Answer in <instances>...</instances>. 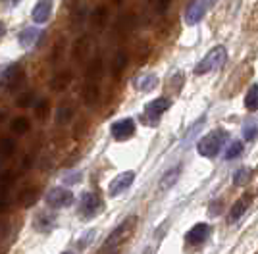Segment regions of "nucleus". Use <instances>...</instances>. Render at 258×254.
Here are the masks:
<instances>
[{
    "label": "nucleus",
    "instance_id": "7",
    "mask_svg": "<svg viewBox=\"0 0 258 254\" xmlns=\"http://www.w3.org/2000/svg\"><path fill=\"white\" fill-rule=\"evenodd\" d=\"M206 10H208V0H191L187 10H185V23L187 25H197L205 18Z\"/></svg>",
    "mask_w": 258,
    "mask_h": 254
},
{
    "label": "nucleus",
    "instance_id": "12",
    "mask_svg": "<svg viewBox=\"0 0 258 254\" xmlns=\"http://www.w3.org/2000/svg\"><path fill=\"white\" fill-rule=\"evenodd\" d=\"M248 206H250V197L248 195H243L239 201L231 206V210H229V216H227V222L229 223H235L239 222L243 216H245V212L248 210Z\"/></svg>",
    "mask_w": 258,
    "mask_h": 254
},
{
    "label": "nucleus",
    "instance_id": "2",
    "mask_svg": "<svg viewBox=\"0 0 258 254\" xmlns=\"http://www.w3.org/2000/svg\"><path fill=\"white\" fill-rule=\"evenodd\" d=\"M135 225H137V216L125 218L114 231L108 235L106 243H104V248H106V250H112V248L119 246L121 243H125L129 237L133 235V231H135Z\"/></svg>",
    "mask_w": 258,
    "mask_h": 254
},
{
    "label": "nucleus",
    "instance_id": "13",
    "mask_svg": "<svg viewBox=\"0 0 258 254\" xmlns=\"http://www.w3.org/2000/svg\"><path fill=\"white\" fill-rule=\"evenodd\" d=\"M50 14H52V2L50 0H41L35 8H33V21L35 23H46L48 18H50Z\"/></svg>",
    "mask_w": 258,
    "mask_h": 254
},
{
    "label": "nucleus",
    "instance_id": "11",
    "mask_svg": "<svg viewBox=\"0 0 258 254\" xmlns=\"http://www.w3.org/2000/svg\"><path fill=\"white\" fill-rule=\"evenodd\" d=\"M172 106V102L168 100V98H156V100H151L149 104H147V108H145V114H147V117L149 119H152L154 123H156V119L168 110Z\"/></svg>",
    "mask_w": 258,
    "mask_h": 254
},
{
    "label": "nucleus",
    "instance_id": "5",
    "mask_svg": "<svg viewBox=\"0 0 258 254\" xmlns=\"http://www.w3.org/2000/svg\"><path fill=\"white\" fill-rule=\"evenodd\" d=\"M23 79V70L20 64H8L0 68V89H12Z\"/></svg>",
    "mask_w": 258,
    "mask_h": 254
},
{
    "label": "nucleus",
    "instance_id": "22",
    "mask_svg": "<svg viewBox=\"0 0 258 254\" xmlns=\"http://www.w3.org/2000/svg\"><path fill=\"white\" fill-rule=\"evenodd\" d=\"M125 66H127V54L123 52V50H119V52L114 56V60H112V75H114V77H119V74L125 70Z\"/></svg>",
    "mask_w": 258,
    "mask_h": 254
},
{
    "label": "nucleus",
    "instance_id": "27",
    "mask_svg": "<svg viewBox=\"0 0 258 254\" xmlns=\"http://www.w3.org/2000/svg\"><path fill=\"white\" fill-rule=\"evenodd\" d=\"M258 135V119H248L247 123L243 125V137L245 141H252Z\"/></svg>",
    "mask_w": 258,
    "mask_h": 254
},
{
    "label": "nucleus",
    "instance_id": "36",
    "mask_svg": "<svg viewBox=\"0 0 258 254\" xmlns=\"http://www.w3.org/2000/svg\"><path fill=\"white\" fill-rule=\"evenodd\" d=\"M4 31H6V27H4V23H2V21H0V37H2V35H4Z\"/></svg>",
    "mask_w": 258,
    "mask_h": 254
},
{
    "label": "nucleus",
    "instance_id": "38",
    "mask_svg": "<svg viewBox=\"0 0 258 254\" xmlns=\"http://www.w3.org/2000/svg\"><path fill=\"white\" fill-rule=\"evenodd\" d=\"M108 254H118V252H108Z\"/></svg>",
    "mask_w": 258,
    "mask_h": 254
},
{
    "label": "nucleus",
    "instance_id": "3",
    "mask_svg": "<svg viewBox=\"0 0 258 254\" xmlns=\"http://www.w3.org/2000/svg\"><path fill=\"white\" fill-rule=\"evenodd\" d=\"M226 60H227V50L224 46H216V48H212L201 62L195 66V75H205L208 72L220 70L226 64Z\"/></svg>",
    "mask_w": 258,
    "mask_h": 254
},
{
    "label": "nucleus",
    "instance_id": "39",
    "mask_svg": "<svg viewBox=\"0 0 258 254\" xmlns=\"http://www.w3.org/2000/svg\"><path fill=\"white\" fill-rule=\"evenodd\" d=\"M116 2H118V4H119V2H121V0H116Z\"/></svg>",
    "mask_w": 258,
    "mask_h": 254
},
{
    "label": "nucleus",
    "instance_id": "21",
    "mask_svg": "<svg viewBox=\"0 0 258 254\" xmlns=\"http://www.w3.org/2000/svg\"><path fill=\"white\" fill-rule=\"evenodd\" d=\"M179 173H181L179 166H175V168H172L170 171H166L164 177L160 179V189H170V187H173L175 181L179 179Z\"/></svg>",
    "mask_w": 258,
    "mask_h": 254
},
{
    "label": "nucleus",
    "instance_id": "10",
    "mask_svg": "<svg viewBox=\"0 0 258 254\" xmlns=\"http://www.w3.org/2000/svg\"><path fill=\"white\" fill-rule=\"evenodd\" d=\"M110 131H112V137L116 139V141H125V139L133 137V133H135V121L129 119V117L118 119V121L112 123Z\"/></svg>",
    "mask_w": 258,
    "mask_h": 254
},
{
    "label": "nucleus",
    "instance_id": "31",
    "mask_svg": "<svg viewBox=\"0 0 258 254\" xmlns=\"http://www.w3.org/2000/svg\"><path fill=\"white\" fill-rule=\"evenodd\" d=\"M14 148H16V145L12 139H0V156H10Z\"/></svg>",
    "mask_w": 258,
    "mask_h": 254
},
{
    "label": "nucleus",
    "instance_id": "32",
    "mask_svg": "<svg viewBox=\"0 0 258 254\" xmlns=\"http://www.w3.org/2000/svg\"><path fill=\"white\" fill-rule=\"evenodd\" d=\"M35 114L39 119H44L46 114H48V100H39L37 106H35Z\"/></svg>",
    "mask_w": 258,
    "mask_h": 254
},
{
    "label": "nucleus",
    "instance_id": "26",
    "mask_svg": "<svg viewBox=\"0 0 258 254\" xmlns=\"http://www.w3.org/2000/svg\"><path fill=\"white\" fill-rule=\"evenodd\" d=\"M70 81H72V74H58L54 75V79L50 81V89L52 91H64L66 87L70 85Z\"/></svg>",
    "mask_w": 258,
    "mask_h": 254
},
{
    "label": "nucleus",
    "instance_id": "17",
    "mask_svg": "<svg viewBox=\"0 0 258 254\" xmlns=\"http://www.w3.org/2000/svg\"><path fill=\"white\" fill-rule=\"evenodd\" d=\"M156 85H158V77H156L154 74L141 75V77L135 79V87H137L139 91H143V93H151V91H154Z\"/></svg>",
    "mask_w": 258,
    "mask_h": 254
},
{
    "label": "nucleus",
    "instance_id": "18",
    "mask_svg": "<svg viewBox=\"0 0 258 254\" xmlns=\"http://www.w3.org/2000/svg\"><path fill=\"white\" fill-rule=\"evenodd\" d=\"M108 20V8L104 6V4H100L98 8H95L93 10V14H91V21H93V25L97 27L98 31L104 27V23H106Z\"/></svg>",
    "mask_w": 258,
    "mask_h": 254
},
{
    "label": "nucleus",
    "instance_id": "4",
    "mask_svg": "<svg viewBox=\"0 0 258 254\" xmlns=\"http://www.w3.org/2000/svg\"><path fill=\"white\" fill-rule=\"evenodd\" d=\"M77 212H79V216H81L83 220H91V218H95V216H98V214L102 212V201L98 199V195L87 190V193H83V195L79 197Z\"/></svg>",
    "mask_w": 258,
    "mask_h": 254
},
{
    "label": "nucleus",
    "instance_id": "6",
    "mask_svg": "<svg viewBox=\"0 0 258 254\" xmlns=\"http://www.w3.org/2000/svg\"><path fill=\"white\" fill-rule=\"evenodd\" d=\"M74 202V193L64 187H54L46 193V204L50 208H68Z\"/></svg>",
    "mask_w": 258,
    "mask_h": 254
},
{
    "label": "nucleus",
    "instance_id": "29",
    "mask_svg": "<svg viewBox=\"0 0 258 254\" xmlns=\"http://www.w3.org/2000/svg\"><path fill=\"white\" fill-rule=\"evenodd\" d=\"M10 127L16 135H23V133H27V131H29V121H27L25 117H16V119L12 121Z\"/></svg>",
    "mask_w": 258,
    "mask_h": 254
},
{
    "label": "nucleus",
    "instance_id": "15",
    "mask_svg": "<svg viewBox=\"0 0 258 254\" xmlns=\"http://www.w3.org/2000/svg\"><path fill=\"white\" fill-rule=\"evenodd\" d=\"M41 37H43V31L39 27H27L20 33V44L23 48H29V46H35Z\"/></svg>",
    "mask_w": 258,
    "mask_h": 254
},
{
    "label": "nucleus",
    "instance_id": "28",
    "mask_svg": "<svg viewBox=\"0 0 258 254\" xmlns=\"http://www.w3.org/2000/svg\"><path fill=\"white\" fill-rule=\"evenodd\" d=\"M250 175H252V171L248 168H239L233 173V183L235 185H247L248 179H250Z\"/></svg>",
    "mask_w": 258,
    "mask_h": 254
},
{
    "label": "nucleus",
    "instance_id": "8",
    "mask_svg": "<svg viewBox=\"0 0 258 254\" xmlns=\"http://www.w3.org/2000/svg\"><path fill=\"white\" fill-rule=\"evenodd\" d=\"M208 235H210V225L208 223H197L185 233V243L189 246H199L208 239Z\"/></svg>",
    "mask_w": 258,
    "mask_h": 254
},
{
    "label": "nucleus",
    "instance_id": "30",
    "mask_svg": "<svg viewBox=\"0 0 258 254\" xmlns=\"http://www.w3.org/2000/svg\"><path fill=\"white\" fill-rule=\"evenodd\" d=\"M241 152H243V143H241V141H233V143H231V145L227 147V150H226V160L237 158Z\"/></svg>",
    "mask_w": 258,
    "mask_h": 254
},
{
    "label": "nucleus",
    "instance_id": "33",
    "mask_svg": "<svg viewBox=\"0 0 258 254\" xmlns=\"http://www.w3.org/2000/svg\"><path fill=\"white\" fill-rule=\"evenodd\" d=\"M33 98H35V95H33L31 91H27V93H23V95L20 96L18 100H16V104L22 106V108H27V106H31Z\"/></svg>",
    "mask_w": 258,
    "mask_h": 254
},
{
    "label": "nucleus",
    "instance_id": "19",
    "mask_svg": "<svg viewBox=\"0 0 258 254\" xmlns=\"http://www.w3.org/2000/svg\"><path fill=\"white\" fill-rule=\"evenodd\" d=\"M12 187V173H4L0 177V208L8 204V190Z\"/></svg>",
    "mask_w": 258,
    "mask_h": 254
},
{
    "label": "nucleus",
    "instance_id": "14",
    "mask_svg": "<svg viewBox=\"0 0 258 254\" xmlns=\"http://www.w3.org/2000/svg\"><path fill=\"white\" fill-rule=\"evenodd\" d=\"M100 81H91L85 79V87H83V100L87 106H95L98 102V96H100Z\"/></svg>",
    "mask_w": 258,
    "mask_h": 254
},
{
    "label": "nucleus",
    "instance_id": "23",
    "mask_svg": "<svg viewBox=\"0 0 258 254\" xmlns=\"http://www.w3.org/2000/svg\"><path fill=\"white\" fill-rule=\"evenodd\" d=\"M245 108L248 112H256L258 110V85H252L247 91V96H245Z\"/></svg>",
    "mask_w": 258,
    "mask_h": 254
},
{
    "label": "nucleus",
    "instance_id": "35",
    "mask_svg": "<svg viewBox=\"0 0 258 254\" xmlns=\"http://www.w3.org/2000/svg\"><path fill=\"white\" fill-rule=\"evenodd\" d=\"M170 4H172V0H156V12L158 14H166L168 8H170Z\"/></svg>",
    "mask_w": 258,
    "mask_h": 254
},
{
    "label": "nucleus",
    "instance_id": "9",
    "mask_svg": "<svg viewBox=\"0 0 258 254\" xmlns=\"http://www.w3.org/2000/svg\"><path fill=\"white\" fill-rule=\"evenodd\" d=\"M135 179V173L133 171H123V173H119L118 177H114L112 183H110V187H108V195L114 199V197H119L123 190H127L131 187V183Z\"/></svg>",
    "mask_w": 258,
    "mask_h": 254
},
{
    "label": "nucleus",
    "instance_id": "25",
    "mask_svg": "<svg viewBox=\"0 0 258 254\" xmlns=\"http://www.w3.org/2000/svg\"><path fill=\"white\" fill-rule=\"evenodd\" d=\"M72 119H74V108H72V106H60V108L56 110V123L66 125V123H70Z\"/></svg>",
    "mask_w": 258,
    "mask_h": 254
},
{
    "label": "nucleus",
    "instance_id": "37",
    "mask_svg": "<svg viewBox=\"0 0 258 254\" xmlns=\"http://www.w3.org/2000/svg\"><path fill=\"white\" fill-rule=\"evenodd\" d=\"M62 254H74V252H62Z\"/></svg>",
    "mask_w": 258,
    "mask_h": 254
},
{
    "label": "nucleus",
    "instance_id": "16",
    "mask_svg": "<svg viewBox=\"0 0 258 254\" xmlns=\"http://www.w3.org/2000/svg\"><path fill=\"white\" fill-rule=\"evenodd\" d=\"M54 225H56V216L50 212H41L37 214L35 218V229L37 231H50Z\"/></svg>",
    "mask_w": 258,
    "mask_h": 254
},
{
    "label": "nucleus",
    "instance_id": "20",
    "mask_svg": "<svg viewBox=\"0 0 258 254\" xmlns=\"http://www.w3.org/2000/svg\"><path fill=\"white\" fill-rule=\"evenodd\" d=\"M37 199H39V189H23L22 193H20V204H22L23 208H31L33 204L37 202Z\"/></svg>",
    "mask_w": 258,
    "mask_h": 254
},
{
    "label": "nucleus",
    "instance_id": "34",
    "mask_svg": "<svg viewBox=\"0 0 258 254\" xmlns=\"http://www.w3.org/2000/svg\"><path fill=\"white\" fill-rule=\"evenodd\" d=\"M81 177H83V175H81V171H74V173H68V175H64V183L66 185H76V183H79V181H81Z\"/></svg>",
    "mask_w": 258,
    "mask_h": 254
},
{
    "label": "nucleus",
    "instance_id": "1",
    "mask_svg": "<svg viewBox=\"0 0 258 254\" xmlns=\"http://www.w3.org/2000/svg\"><path fill=\"white\" fill-rule=\"evenodd\" d=\"M227 139V133L224 129H216V131H210V133H206L205 137L199 141V154L201 156H205V158H214L216 154L222 150V145H224V141Z\"/></svg>",
    "mask_w": 258,
    "mask_h": 254
},
{
    "label": "nucleus",
    "instance_id": "24",
    "mask_svg": "<svg viewBox=\"0 0 258 254\" xmlns=\"http://www.w3.org/2000/svg\"><path fill=\"white\" fill-rule=\"evenodd\" d=\"M89 42H91V39H89L87 35L85 37H81V39L76 42V48H74V58H76V60H83V58L87 56L89 48H91Z\"/></svg>",
    "mask_w": 258,
    "mask_h": 254
}]
</instances>
